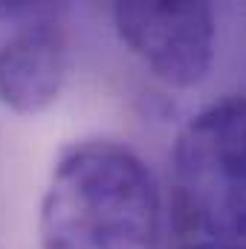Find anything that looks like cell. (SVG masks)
Listing matches in <instances>:
<instances>
[{
  "instance_id": "cell-1",
  "label": "cell",
  "mask_w": 246,
  "mask_h": 249,
  "mask_svg": "<svg viewBox=\"0 0 246 249\" xmlns=\"http://www.w3.org/2000/svg\"><path fill=\"white\" fill-rule=\"evenodd\" d=\"M159 191L119 142L90 139L58 157L41 197V249H159Z\"/></svg>"
},
{
  "instance_id": "cell-2",
  "label": "cell",
  "mask_w": 246,
  "mask_h": 249,
  "mask_svg": "<svg viewBox=\"0 0 246 249\" xmlns=\"http://www.w3.org/2000/svg\"><path fill=\"white\" fill-rule=\"evenodd\" d=\"M171 217L183 244H246V96L203 107L180 130Z\"/></svg>"
},
{
  "instance_id": "cell-3",
  "label": "cell",
  "mask_w": 246,
  "mask_h": 249,
  "mask_svg": "<svg viewBox=\"0 0 246 249\" xmlns=\"http://www.w3.org/2000/svg\"><path fill=\"white\" fill-rule=\"evenodd\" d=\"M122 44L171 87H194L214 58V12L191 0H124L113 6Z\"/></svg>"
},
{
  "instance_id": "cell-4",
  "label": "cell",
  "mask_w": 246,
  "mask_h": 249,
  "mask_svg": "<svg viewBox=\"0 0 246 249\" xmlns=\"http://www.w3.org/2000/svg\"><path fill=\"white\" fill-rule=\"evenodd\" d=\"M67 78V44L47 20L29 23L0 47V102L20 113L35 116L47 110Z\"/></svg>"
},
{
  "instance_id": "cell-5",
  "label": "cell",
  "mask_w": 246,
  "mask_h": 249,
  "mask_svg": "<svg viewBox=\"0 0 246 249\" xmlns=\"http://www.w3.org/2000/svg\"><path fill=\"white\" fill-rule=\"evenodd\" d=\"M180 249H244V247H229V244H183Z\"/></svg>"
},
{
  "instance_id": "cell-6",
  "label": "cell",
  "mask_w": 246,
  "mask_h": 249,
  "mask_svg": "<svg viewBox=\"0 0 246 249\" xmlns=\"http://www.w3.org/2000/svg\"><path fill=\"white\" fill-rule=\"evenodd\" d=\"M244 249H246V244H244Z\"/></svg>"
}]
</instances>
